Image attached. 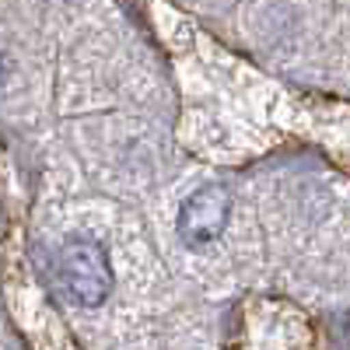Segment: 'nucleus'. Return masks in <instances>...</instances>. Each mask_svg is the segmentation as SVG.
<instances>
[{
  "label": "nucleus",
  "mask_w": 350,
  "mask_h": 350,
  "mask_svg": "<svg viewBox=\"0 0 350 350\" xmlns=\"http://www.w3.org/2000/svg\"><path fill=\"white\" fill-rule=\"evenodd\" d=\"M56 273L74 305L95 308L112 291V267L109 256L95 239H67L56 256Z\"/></svg>",
  "instance_id": "nucleus-1"
},
{
  "label": "nucleus",
  "mask_w": 350,
  "mask_h": 350,
  "mask_svg": "<svg viewBox=\"0 0 350 350\" xmlns=\"http://www.w3.org/2000/svg\"><path fill=\"white\" fill-rule=\"evenodd\" d=\"M228 217H231V196L224 186L211 183L183 203L175 228H179V239L186 245H207L228 228Z\"/></svg>",
  "instance_id": "nucleus-2"
},
{
  "label": "nucleus",
  "mask_w": 350,
  "mask_h": 350,
  "mask_svg": "<svg viewBox=\"0 0 350 350\" xmlns=\"http://www.w3.org/2000/svg\"><path fill=\"white\" fill-rule=\"evenodd\" d=\"M343 326H347V336H350V312H347V319H343Z\"/></svg>",
  "instance_id": "nucleus-3"
},
{
  "label": "nucleus",
  "mask_w": 350,
  "mask_h": 350,
  "mask_svg": "<svg viewBox=\"0 0 350 350\" xmlns=\"http://www.w3.org/2000/svg\"><path fill=\"white\" fill-rule=\"evenodd\" d=\"M0 77H4V74H0Z\"/></svg>",
  "instance_id": "nucleus-4"
}]
</instances>
